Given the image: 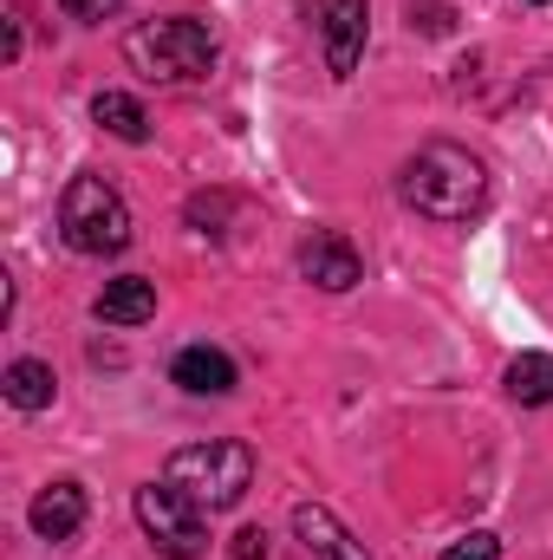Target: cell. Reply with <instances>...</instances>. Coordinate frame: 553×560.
<instances>
[{
  "label": "cell",
  "instance_id": "cell-1",
  "mask_svg": "<svg viewBox=\"0 0 553 560\" xmlns=\"http://www.w3.org/2000/svg\"><path fill=\"white\" fill-rule=\"evenodd\" d=\"M404 202L430 222H475L489 209V170L462 143H423L404 163Z\"/></svg>",
  "mask_w": 553,
  "mask_h": 560
},
{
  "label": "cell",
  "instance_id": "cell-2",
  "mask_svg": "<svg viewBox=\"0 0 553 560\" xmlns=\"http://www.w3.org/2000/svg\"><path fill=\"white\" fill-rule=\"evenodd\" d=\"M163 482L176 495H189L202 515H222L235 509L248 489H255V450L235 443V436H209V443H189L163 463Z\"/></svg>",
  "mask_w": 553,
  "mask_h": 560
},
{
  "label": "cell",
  "instance_id": "cell-3",
  "mask_svg": "<svg viewBox=\"0 0 553 560\" xmlns=\"http://www.w3.org/2000/svg\"><path fill=\"white\" fill-rule=\"evenodd\" d=\"M125 59L143 79H163V85H189V79H209L215 66V33L202 20H143L125 33Z\"/></svg>",
  "mask_w": 553,
  "mask_h": 560
},
{
  "label": "cell",
  "instance_id": "cell-4",
  "mask_svg": "<svg viewBox=\"0 0 553 560\" xmlns=\"http://www.w3.org/2000/svg\"><path fill=\"white\" fill-rule=\"evenodd\" d=\"M59 235L72 255H125L131 248V209L105 176H72L59 196Z\"/></svg>",
  "mask_w": 553,
  "mask_h": 560
},
{
  "label": "cell",
  "instance_id": "cell-5",
  "mask_svg": "<svg viewBox=\"0 0 553 560\" xmlns=\"http://www.w3.org/2000/svg\"><path fill=\"white\" fill-rule=\"evenodd\" d=\"M138 522H143L150 548L163 560H202L209 555V515H202L189 495H176L169 482L138 489Z\"/></svg>",
  "mask_w": 553,
  "mask_h": 560
},
{
  "label": "cell",
  "instance_id": "cell-6",
  "mask_svg": "<svg viewBox=\"0 0 553 560\" xmlns=\"http://www.w3.org/2000/svg\"><path fill=\"white\" fill-rule=\"evenodd\" d=\"M365 20H372L365 0H326V72L332 79L358 72V59H365Z\"/></svg>",
  "mask_w": 553,
  "mask_h": 560
},
{
  "label": "cell",
  "instance_id": "cell-7",
  "mask_svg": "<svg viewBox=\"0 0 553 560\" xmlns=\"http://www.w3.org/2000/svg\"><path fill=\"white\" fill-rule=\"evenodd\" d=\"M299 275L313 280V287H326V293H345V287H358L365 280V261H358V248L345 242V235H313L306 248H299Z\"/></svg>",
  "mask_w": 553,
  "mask_h": 560
},
{
  "label": "cell",
  "instance_id": "cell-8",
  "mask_svg": "<svg viewBox=\"0 0 553 560\" xmlns=\"http://www.w3.org/2000/svg\"><path fill=\"white\" fill-rule=\"evenodd\" d=\"M293 535L306 541L313 560H372L365 541H352V528H345L326 502H299V509H293Z\"/></svg>",
  "mask_w": 553,
  "mask_h": 560
},
{
  "label": "cell",
  "instance_id": "cell-9",
  "mask_svg": "<svg viewBox=\"0 0 553 560\" xmlns=\"http://www.w3.org/2000/svg\"><path fill=\"white\" fill-rule=\"evenodd\" d=\"M169 378L183 392H196V398H228L235 392V359L222 346H183L176 365H169Z\"/></svg>",
  "mask_w": 553,
  "mask_h": 560
},
{
  "label": "cell",
  "instance_id": "cell-10",
  "mask_svg": "<svg viewBox=\"0 0 553 560\" xmlns=\"http://www.w3.org/2000/svg\"><path fill=\"white\" fill-rule=\"evenodd\" d=\"M33 535L39 541H72L79 528H85V489L79 482H46L39 495H33Z\"/></svg>",
  "mask_w": 553,
  "mask_h": 560
},
{
  "label": "cell",
  "instance_id": "cell-11",
  "mask_svg": "<svg viewBox=\"0 0 553 560\" xmlns=\"http://www.w3.org/2000/svg\"><path fill=\"white\" fill-rule=\"evenodd\" d=\"M92 313H98L105 326H143V319H156V287L143 275H118V280L98 287Z\"/></svg>",
  "mask_w": 553,
  "mask_h": 560
},
{
  "label": "cell",
  "instance_id": "cell-12",
  "mask_svg": "<svg viewBox=\"0 0 553 560\" xmlns=\"http://www.w3.org/2000/svg\"><path fill=\"white\" fill-rule=\"evenodd\" d=\"M52 365H39V359H13L7 372H0V392H7V405L13 411H46L52 405Z\"/></svg>",
  "mask_w": 553,
  "mask_h": 560
},
{
  "label": "cell",
  "instance_id": "cell-13",
  "mask_svg": "<svg viewBox=\"0 0 553 560\" xmlns=\"http://www.w3.org/2000/svg\"><path fill=\"white\" fill-rule=\"evenodd\" d=\"M502 385L515 405H553V352H521Z\"/></svg>",
  "mask_w": 553,
  "mask_h": 560
},
{
  "label": "cell",
  "instance_id": "cell-14",
  "mask_svg": "<svg viewBox=\"0 0 553 560\" xmlns=\"http://www.w3.org/2000/svg\"><path fill=\"white\" fill-rule=\"evenodd\" d=\"M92 118H98L111 138H125V143L150 138V112H143L131 92H98V98H92Z\"/></svg>",
  "mask_w": 553,
  "mask_h": 560
},
{
  "label": "cell",
  "instance_id": "cell-15",
  "mask_svg": "<svg viewBox=\"0 0 553 560\" xmlns=\"http://www.w3.org/2000/svg\"><path fill=\"white\" fill-rule=\"evenodd\" d=\"M404 13H411V33H449L456 26V7L449 0H411Z\"/></svg>",
  "mask_w": 553,
  "mask_h": 560
},
{
  "label": "cell",
  "instance_id": "cell-16",
  "mask_svg": "<svg viewBox=\"0 0 553 560\" xmlns=\"http://www.w3.org/2000/svg\"><path fill=\"white\" fill-rule=\"evenodd\" d=\"M443 560H502V541L475 528V535H462V541H449V548H443Z\"/></svg>",
  "mask_w": 553,
  "mask_h": 560
},
{
  "label": "cell",
  "instance_id": "cell-17",
  "mask_svg": "<svg viewBox=\"0 0 553 560\" xmlns=\"http://www.w3.org/2000/svg\"><path fill=\"white\" fill-rule=\"evenodd\" d=\"M59 7H66L72 20H111V13H118L125 0H59Z\"/></svg>",
  "mask_w": 553,
  "mask_h": 560
},
{
  "label": "cell",
  "instance_id": "cell-18",
  "mask_svg": "<svg viewBox=\"0 0 553 560\" xmlns=\"http://www.w3.org/2000/svg\"><path fill=\"white\" fill-rule=\"evenodd\" d=\"M235 560H268V535L261 528H242L235 535Z\"/></svg>",
  "mask_w": 553,
  "mask_h": 560
},
{
  "label": "cell",
  "instance_id": "cell-19",
  "mask_svg": "<svg viewBox=\"0 0 553 560\" xmlns=\"http://www.w3.org/2000/svg\"><path fill=\"white\" fill-rule=\"evenodd\" d=\"M7 59H20V13H7V46H0Z\"/></svg>",
  "mask_w": 553,
  "mask_h": 560
},
{
  "label": "cell",
  "instance_id": "cell-20",
  "mask_svg": "<svg viewBox=\"0 0 553 560\" xmlns=\"http://www.w3.org/2000/svg\"><path fill=\"white\" fill-rule=\"evenodd\" d=\"M528 7H548V0H528Z\"/></svg>",
  "mask_w": 553,
  "mask_h": 560
}]
</instances>
